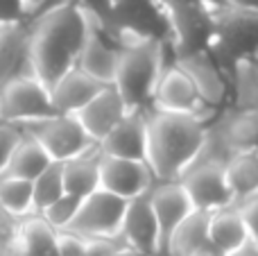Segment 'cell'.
Instances as JSON below:
<instances>
[{"instance_id":"40","label":"cell","mask_w":258,"mask_h":256,"mask_svg":"<svg viewBox=\"0 0 258 256\" xmlns=\"http://www.w3.org/2000/svg\"><path fill=\"white\" fill-rule=\"evenodd\" d=\"M109 256H141V254H138L136 249H132L129 245L120 243V245H116V247H113V252L109 254Z\"/></svg>"},{"instance_id":"26","label":"cell","mask_w":258,"mask_h":256,"mask_svg":"<svg viewBox=\"0 0 258 256\" xmlns=\"http://www.w3.org/2000/svg\"><path fill=\"white\" fill-rule=\"evenodd\" d=\"M209 220H211V213L195 209L172 231L168 245H165L163 256H190L202 243L209 240Z\"/></svg>"},{"instance_id":"25","label":"cell","mask_w":258,"mask_h":256,"mask_svg":"<svg viewBox=\"0 0 258 256\" xmlns=\"http://www.w3.org/2000/svg\"><path fill=\"white\" fill-rule=\"evenodd\" d=\"M52 163L54 161L48 157V152H45L32 136L23 134V139L18 141V145L14 148L12 157H9V163H7V168H5L3 175L34 181L36 177L43 175Z\"/></svg>"},{"instance_id":"15","label":"cell","mask_w":258,"mask_h":256,"mask_svg":"<svg viewBox=\"0 0 258 256\" xmlns=\"http://www.w3.org/2000/svg\"><path fill=\"white\" fill-rule=\"evenodd\" d=\"M150 204L156 216V222H159L161 256H163L172 231L195 211V207L179 181H156L154 188L150 190Z\"/></svg>"},{"instance_id":"14","label":"cell","mask_w":258,"mask_h":256,"mask_svg":"<svg viewBox=\"0 0 258 256\" xmlns=\"http://www.w3.org/2000/svg\"><path fill=\"white\" fill-rule=\"evenodd\" d=\"M120 240L132 249H136L141 256H161L159 222L152 211L150 193L127 202V211L120 227Z\"/></svg>"},{"instance_id":"20","label":"cell","mask_w":258,"mask_h":256,"mask_svg":"<svg viewBox=\"0 0 258 256\" xmlns=\"http://www.w3.org/2000/svg\"><path fill=\"white\" fill-rule=\"evenodd\" d=\"M102 89L104 84L95 82L93 77H89L75 66L50 89V95H52V104L57 113L77 116Z\"/></svg>"},{"instance_id":"34","label":"cell","mask_w":258,"mask_h":256,"mask_svg":"<svg viewBox=\"0 0 258 256\" xmlns=\"http://www.w3.org/2000/svg\"><path fill=\"white\" fill-rule=\"evenodd\" d=\"M75 3L82 12H86L100 27L109 25V18H111V0H71Z\"/></svg>"},{"instance_id":"11","label":"cell","mask_w":258,"mask_h":256,"mask_svg":"<svg viewBox=\"0 0 258 256\" xmlns=\"http://www.w3.org/2000/svg\"><path fill=\"white\" fill-rule=\"evenodd\" d=\"M152 109L163 113H179V116H195L204 120H213L218 113L211 111L204 104L200 91L195 89L192 80L177 66L170 63L163 68L152 98Z\"/></svg>"},{"instance_id":"37","label":"cell","mask_w":258,"mask_h":256,"mask_svg":"<svg viewBox=\"0 0 258 256\" xmlns=\"http://www.w3.org/2000/svg\"><path fill=\"white\" fill-rule=\"evenodd\" d=\"M190 256H227V254H224L222 249L218 247V245H213L211 240H206V243H202Z\"/></svg>"},{"instance_id":"35","label":"cell","mask_w":258,"mask_h":256,"mask_svg":"<svg viewBox=\"0 0 258 256\" xmlns=\"http://www.w3.org/2000/svg\"><path fill=\"white\" fill-rule=\"evenodd\" d=\"M240 209L242 218H245V225H247V231H249V238H254L258 243V195L247 202L238 204Z\"/></svg>"},{"instance_id":"3","label":"cell","mask_w":258,"mask_h":256,"mask_svg":"<svg viewBox=\"0 0 258 256\" xmlns=\"http://www.w3.org/2000/svg\"><path fill=\"white\" fill-rule=\"evenodd\" d=\"M174 61L170 43L161 41H127L120 45L113 86L127 102L129 111H150L154 89L165 66Z\"/></svg>"},{"instance_id":"30","label":"cell","mask_w":258,"mask_h":256,"mask_svg":"<svg viewBox=\"0 0 258 256\" xmlns=\"http://www.w3.org/2000/svg\"><path fill=\"white\" fill-rule=\"evenodd\" d=\"M80 204L82 200L75 198V195H61L57 202H52L50 207H45L43 211L39 213L54 231H66L71 227V222L75 220L77 211H80Z\"/></svg>"},{"instance_id":"19","label":"cell","mask_w":258,"mask_h":256,"mask_svg":"<svg viewBox=\"0 0 258 256\" xmlns=\"http://www.w3.org/2000/svg\"><path fill=\"white\" fill-rule=\"evenodd\" d=\"M107 157L147 163V111H129V116L100 143Z\"/></svg>"},{"instance_id":"12","label":"cell","mask_w":258,"mask_h":256,"mask_svg":"<svg viewBox=\"0 0 258 256\" xmlns=\"http://www.w3.org/2000/svg\"><path fill=\"white\" fill-rule=\"evenodd\" d=\"M174 63L192 80L195 89L200 91L202 100H204V104L211 111L220 113L229 107V100H231L229 80L222 73V68L215 63V59L209 54V50H200V52L177 57Z\"/></svg>"},{"instance_id":"6","label":"cell","mask_w":258,"mask_h":256,"mask_svg":"<svg viewBox=\"0 0 258 256\" xmlns=\"http://www.w3.org/2000/svg\"><path fill=\"white\" fill-rule=\"evenodd\" d=\"M21 130L23 134L32 136L54 163L75 159L98 145L86 134L77 116H68V113H54V116L41 118V120L25 122L21 125Z\"/></svg>"},{"instance_id":"24","label":"cell","mask_w":258,"mask_h":256,"mask_svg":"<svg viewBox=\"0 0 258 256\" xmlns=\"http://www.w3.org/2000/svg\"><path fill=\"white\" fill-rule=\"evenodd\" d=\"M209 240L213 245H218L224 254L233 252L236 247H240L245 240H249V231H247L245 218H242L238 204L220 211L211 213L209 220Z\"/></svg>"},{"instance_id":"5","label":"cell","mask_w":258,"mask_h":256,"mask_svg":"<svg viewBox=\"0 0 258 256\" xmlns=\"http://www.w3.org/2000/svg\"><path fill=\"white\" fill-rule=\"evenodd\" d=\"M118 45L127 41H161L170 43V21L159 0H127L113 5L109 25L104 27Z\"/></svg>"},{"instance_id":"32","label":"cell","mask_w":258,"mask_h":256,"mask_svg":"<svg viewBox=\"0 0 258 256\" xmlns=\"http://www.w3.org/2000/svg\"><path fill=\"white\" fill-rule=\"evenodd\" d=\"M91 240L73 231H57V254L59 256H86Z\"/></svg>"},{"instance_id":"7","label":"cell","mask_w":258,"mask_h":256,"mask_svg":"<svg viewBox=\"0 0 258 256\" xmlns=\"http://www.w3.org/2000/svg\"><path fill=\"white\" fill-rule=\"evenodd\" d=\"M50 89L43 86L34 75L16 77L0 89V120L9 125H25L32 120L54 116Z\"/></svg>"},{"instance_id":"41","label":"cell","mask_w":258,"mask_h":256,"mask_svg":"<svg viewBox=\"0 0 258 256\" xmlns=\"http://www.w3.org/2000/svg\"><path fill=\"white\" fill-rule=\"evenodd\" d=\"M202 5H206L209 9H215V7H222L224 5V0H200Z\"/></svg>"},{"instance_id":"36","label":"cell","mask_w":258,"mask_h":256,"mask_svg":"<svg viewBox=\"0 0 258 256\" xmlns=\"http://www.w3.org/2000/svg\"><path fill=\"white\" fill-rule=\"evenodd\" d=\"M227 256H258V243L254 238H249V240H245L240 247H236L233 252H229Z\"/></svg>"},{"instance_id":"2","label":"cell","mask_w":258,"mask_h":256,"mask_svg":"<svg viewBox=\"0 0 258 256\" xmlns=\"http://www.w3.org/2000/svg\"><path fill=\"white\" fill-rule=\"evenodd\" d=\"M209 125L195 116L147 111V166L156 181H179L202 154Z\"/></svg>"},{"instance_id":"4","label":"cell","mask_w":258,"mask_h":256,"mask_svg":"<svg viewBox=\"0 0 258 256\" xmlns=\"http://www.w3.org/2000/svg\"><path fill=\"white\" fill-rule=\"evenodd\" d=\"M211 16L213 39L206 50L229 80L238 61L258 59V14L222 5L211 9Z\"/></svg>"},{"instance_id":"38","label":"cell","mask_w":258,"mask_h":256,"mask_svg":"<svg viewBox=\"0 0 258 256\" xmlns=\"http://www.w3.org/2000/svg\"><path fill=\"white\" fill-rule=\"evenodd\" d=\"M224 5L233 9H242V12L258 14V0H224Z\"/></svg>"},{"instance_id":"22","label":"cell","mask_w":258,"mask_h":256,"mask_svg":"<svg viewBox=\"0 0 258 256\" xmlns=\"http://www.w3.org/2000/svg\"><path fill=\"white\" fill-rule=\"evenodd\" d=\"M229 190L233 195V202L242 204L258 195V150L238 152L224 166Z\"/></svg>"},{"instance_id":"21","label":"cell","mask_w":258,"mask_h":256,"mask_svg":"<svg viewBox=\"0 0 258 256\" xmlns=\"http://www.w3.org/2000/svg\"><path fill=\"white\" fill-rule=\"evenodd\" d=\"M100 163H102V150L100 145L91 148L89 152L61 163L63 188L68 195L84 200L100 190Z\"/></svg>"},{"instance_id":"33","label":"cell","mask_w":258,"mask_h":256,"mask_svg":"<svg viewBox=\"0 0 258 256\" xmlns=\"http://www.w3.org/2000/svg\"><path fill=\"white\" fill-rule=\"evenodd\" d=\"M30 21V7L23 0H0V25Z\"/></svg>"},{"instance_id":"29","label":"cell","mask_w":258,"mask_h":256,"mask_svg":"<svg viewBox=\"0 0 258 256\" xmlns=\"http://www.w3.org/2000/svg\"><path fill=\"white\" fill-rule=\"evenodd\" d=\"M32 186H34V209H36V213H41L45 207H50V204L57 202L61 195H66L61 163H52L43 175H39L32 181Z\"/></svg>"},{"instance_id":"9","label":"cell","mask_w":258,"mask_h":256,"mask_svg":"<svg viewBox=\"0 0 258 256\" xmlns=\"http://www.w3.org/2000/svg\"><path fill=\"white\" fill-rule=\"evenodd\" d=\"M224 166L227 163L215 161V159L197 157V161L179 177V184L183 186V190L197 211L215 213L220 209L236 204L227 184Z\"/></svg>"},{"instance_id":"1","label":"cell","mask_w":258,"mask_h":256,"mask_svg":"<svg viewBox=\"0 0 258 256\" xmlns=\"http://www.w3.org/2000/svg\"><path fill=\"white\" fill-rule=\"evenodd\" d=\"M93 18L75 3L45 9L30 21L32 25V73L43 86L52 89L71 68L77 66Z\"/></svg>"},{"instance_id":"42","label":"cell","mask_w":258,"mask_h":256,"mask_svg":"<svg viewBox=\"0 0 258 256\" xmlns=\"http://www.w3.org/2000/svg\"><path fill=\"white\" fill-rule=\"evenodd\" d=\"M163 7H174V5H183V3H190V0H159Z\"/></svg>"},{"instance_id":"23","label":"cell","mask_w":258,"mask_h":256,"mask_svg":"<svg viewBox=\"0 0 258 256\" xmlns=\"http://www.w3.org/2000/svg\"><path fill=\"white\" fill-rule=\"evenodd\" d=\"M16 247L23 256H59L57 254V231L39 216L23 218L16 229Z\"/></svg>"},{"instance_id":"27","label":"cell","mask_w":258,"mask_h":256,"mask_svg":"<svg viewBox=\"0 0 258 256\" xmlns=\"http://www.w3.org/2000/svg\"><path fill=\"white\" fill-rule=\"evenodd\" d=\"M229 107L258 113V59H242L229 77Z\"/></svg>"},{"instance_id":"13","label":"cell","mask_w":258,"mask_h":256,"mask_svg":"<svg viewBox=\"0 0 258 256\" xmlns=\"http://www.w3.org/2000/svg\"><path fill=\"white\" fill-rule=\"evenodd\" d=\"M156 179L145 161H132V159H116L102 154L100 163V188L116 198L132 202L136 198L147 195L154 188Z\"/></svg>"},{"instance_id":"10","label":"cell","mask_w":258,"mask_h":256,"mask_svg":"<svg viewBox=\"0 0 258 256\" xmlns=\"http://www.w3.org/2000/svg\"><path fill=\"white\" fill-rule=\"evenodd\" d=\"M170 21V48L174 59L183 54H192L206 50L213 39V16L206 5L200 0H190L174 7H163Z\"/></svg>"},{"instance_id":"31","label":"cell","mask_w":258,"mask_h":256,"mask_svg":"<svg viewBox=\"0 0 258 256\" xmlns=\"http://www.w3.org/2000/svg\"><path fill=\"white\" fill-rule=\"evenodd\" d=\"M21 139H23L21 127L0 120V177H3L5 168H7V163H9V157H12L14 148L18 145Z\"/></svg>"},{"instance_id":"18","label":"cell","mask_w":258,"mask_h":256,"mask_svg":"<svg viewBox=\"0 0 258 256\" xmlns=\"http://www.w3.org/2000/svg\"><path fill=\"white\" fill-rule=\"evenodd\" d=\"M118 61H120V45L93 21L89 39H86L80 59H77V68L100 84L113 86Z\"/></svg>"},{"instance_id":"39","label":"cell","mask_w":258,"mask_h":256,"mask_svg":"<svg viewBox=\"0 0 258 256\" xmlns=\"http://www.w3.org/2000/svg\"><path fill=\"white\" fill-rule=\"evenodd\" d=\"M23 3L30 7V21L36 16V14H41L43 12V7L48 5V0H23Z\"/></svg>"},{"instance_id":"28","label":"cell","mask_w":258,"mask_h":256,"mask_svg":"<svg viewBox=\"0 0 258 256\" xmlns=\"http://www.w3.org/2000/svg\"><path fill=\"white\" fill-rule=\"evenodd\" d=\"M0 209L16 222L36 213L32 181L18 179V177H7V175L0 177Z\"/></svg>"},{"instance_id":"16","label":"cell","mask_w":258,"mask_h":256,"mask_svg":"<svg viewBox=\"0 0 258 256\" xmlns=\"http://www.w3.org/2000/svg\"><path fill=\"white\" fill-rule=\"evenodd\" d=\"M129 116V107L116 86H104L80 113L77 120L86 130V134L93 139V143H102L118 125Z\"/></svg>"},{"instance_id":"17","label":"cell","mask_w":258,"mask_h":256,"mask_svg":"<svg viewBox=\"0 0 258 256\" xmlns=\"http://www.w3.org/2000/svg\"><path fill=\"white\" fill-rule=\"evenodd\" d=\"M32 73V25H0V89L16 77Z\"/></svg>"},{"instance_id":"8","label":"cell","mask_w":258,"mask_h":256,"mask_svg":"<svg viewBox=\"0 0 258 256\" xmlns=\"http://www.w3.org/2000/svg\"><path fill=\"white\" fill-rule=\"evenodd\" d=\"M127 202L107 190H95L93 195L82 200L80 211L66 231L84 236L89 240H118L120 238L122 218Z\"/></svg>"}]
</instances>
